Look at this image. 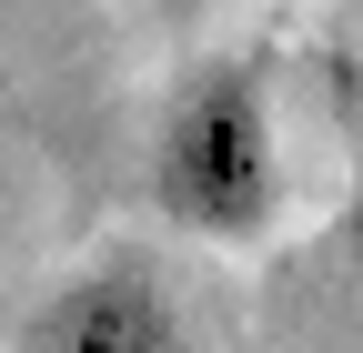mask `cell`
I'll return each mask as SVG.
<instances>
[{"mask_svg": "<svg viewBox=\"0 0 363 353\" xmlns=\"http://www.w3.org/2000/svg\"><path fill=\"white\" fill-rule=\"evenodd\" d=\"M152 202L202 242H262L283 223V142H272V91L252 61H202L172 91L152 142Z\"/></svg>", "mask_w": 363, "mask_h": 353, "instance_id": "6da1fadb", "label": "cell"}, {"mask_svg": "<svg viewBox=\"0 0 363 353\" xmlns=\"http://www.w3.org/2000/svg\"><path fill=\"white\" fill-rule=\"evenodd\" d=\"M11 353H182V313L152 262H81V273H61L51 293L21 313V343Z\"/></svg>", "mask_w": 363, "mask_h": 353, "instance_id": "7a4b0ae2", "label": "cell"}, {"mask_svg": "<svg viewBox=\"0 0 363 353\" xmlns=\"http://www.w3.org/2000/svg\"><path fill=\"white\" fill-rule=\"evenodd\" d=\"M343 262H353V273H363V182L343 192Z\"/></svg>", "mask_w": 363, "mask_h": 353, "instance_id": "3957f363", "label": "cell"}, {"mask_svg": "<svg viewBox=\"0 0 363 353\" xmlns=\"http://www.w3.org/2000/svg\"><path fill=\"white\" fill-rule=\"evenodd\" d=\"M353 91H363V81H353Z\"/></svg>", "mask_w": 363, "mask_h": 353, "instance_id": "277c9868", "label": "cell"}]
</instances>
